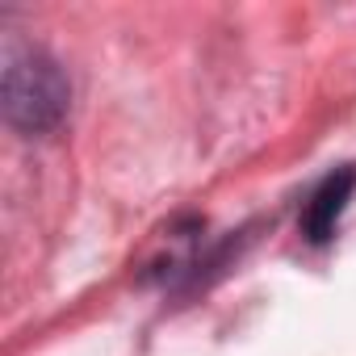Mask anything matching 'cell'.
Returning <instances> with one entry per match:
<instances>
[{"label":"cell","mask_w":356,"mask_h":356,"mask_svg":"<svg viewBox=\"0 0 356 356\" xmlns=\"http://www.w3.org/2000/svg\"><path fill=\"white\" fill-rule=\"evenodd\" d=\"M0 105H5V122L17 134L42 138L63 126L72 109V84L42 47L34 42H5V72H0Z\"/></svg>","instance_id":"6da1fadb"},{"label":"cell","mask_w":356,"mask_h":356,"mask_svg":"<svg viewBox=\"0 0 356 356\" xmlns=\"http://www.w3.org/2000/svg\"><path fill=\"white\" fill-rule=\"evenodd\" d=\"M356 197V163H335L323 181L310 189L306 206H302V218H298V231L310 248H327L339 231V218L348 214Z\"/></svg>","instance_id":"7a4b0ae2"}]
</instances>
